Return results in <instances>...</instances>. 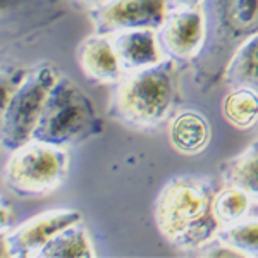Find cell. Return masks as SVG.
Segmentation results:
<instances>
[{
  "label": "cell",
  "instance_id": "10",
  "mask_svg": "<svg viewBox=\"0 0 258 258\" xmlns=\"http://www.w3.org/2000/svg\"><path fill=\"white\" fill-rule=\"evenodd\" d=\"M124 74L159 64L162 53L155 30H129L109 36Z\"/></svg>",
  "mask_w": 258,
  "mask_h": 258
},
{
  "label": "cell",
  "instance_id": "16",
  "mask_svg": "<svg viewBox=\"0 0 258 258\" xmlns=\"http://www.w3.org/2000/svg\"><path fill=\"white\" fill-rule=\"evenodd\" d=\"M224 119L236 129H249L258 124V91L231 88L222 100Z\"/></svg>",
  "mask_w": 258,
  "mask_h": 258
},
{
  "label": "cell",
  "instance_id": "12",
  "mask_svg": "<svg viewBox=\"0 0 258 258\" xmlns=\"http://www.w3.org/2000/svg\"><path fill=\"white\" fill-rule=\"evenodd\" d=\"M212 129L209 119L197 110H184L169 124V141L182 155H198L209 147Z\"/></svg>",
  "mask_w": 258,
  "mask_h": 258
},
{
  "label": "cell",
  "instance_id": "19",
  "mask_svg": "<svg viewBox=\"0 0 258 258\" xmlns=\"http://www.w3.org/2000/svg\"><path fill=\"white\" fill-rule=\"evenodd\" d=\"M215 236L238 249L243 256L258 258V222H238L220 227Z\"/></svg>",
  "mask_w": 258,
  "mask_h": 258
},
{
  "label": "cell",
  "instance_id": "20",
  "mask_svg": "<svg viewBox=\"0 0 258 258\" xmlns=\"http://www.w3.org/2000/svg\"><path fill=\"white\" fill-rule=\"evenodd\" d=\"M198 256L207 258H232V256H243L238 249L229 246L226 241H222L219 236H214L212 239L205 241L200 248H197Z\"/></svg>",
  "mask_w": 258,
  "mask_h": 258
},
{
  "label": "cell",
  "instance_id": "23",
  "mask_svg": "<svg viewBox=\"0 0 258 258\" xmlns=\"http://www.w3.org/2000/svg\"><path fill=\"white\" fill-rule=\"evenodd\" d=\"M7 220H9V212H7V207H6V203H4V207H2V232H6Z\"/></svg>",
  "mask_w": 258,
  "mask_h": 258
},
{
  "label": "cell",
  "instance_id": "7",
  "mask_svg": "<svg viewBox=\"0 0 258 258\" xmlns=\"http://www.w3.org/2000/svg\"><path fill=\"white\" fill-rule=\"evenodd\" d=\"M167 14L165 0H107L90 11L98 35L110 36L129 30H159Z\"/></svg>",
  "mask_w": 258,
  "mask_h": 258
},
{
  "label": "cell",
  "instance_id": "1",
  "mask_svg": "<svg viewBox=\"0 0 258 258\" xmlns=\"http://www.w3.org/2000/svg\"><path fill=\"white\" fill-rule=\"evenodd\" d=\"M203 43L191 60L193 83L207 93L222 81L229 60L258 35V0H202Z\"/></svg>",
  "mask_w": 258,
  "mask_h": 258
},
{
  "label": "cell",
  "instance_id": "2",
  "mask_svg": "<svg viewBox=\"0 0 258 258\" xmlns=\"http://www.w3.org/2000/svg\"><path fill=\"white\" fill-rule=\"evenodd\" d=\"M214 198L215 189L209 179L197 176L170 179L155 202L159 232L176 248H200L220 229L214 214Z\"/></svg>",
  "mask_w": 258,
  "mask_h": 258
},
{
  "label": "cell",
  "instance_id": "13",
  "mask_svg": "<svg viewBox=\"0 0 258 258\" xmlns=\"http://www.w3.org/2000/svg\"><path fill=\"white\" fill-rule=\"evenodd\" d=\"M220 174L226 186L243 189L258 202V140L251 141L234 159L224 162Z\"/></svg>",
  "mask_w": 258,
  "mask_h": 258
},
{
  "label": "cell",
  "instance_id": "18",
  "mask_svg": "<svg viewBox=\"0 0 258 258\" xmlns=\"http://www.w3.org/2000/svg\"><path fill=\"white\" fill-rule=\"evenodd\" d=\"M251 207V197L243 189L226 186V189L215 193L214 214L217 217L220 227H227L241 222Z\"/></svg>",
  "mask_w": 258,
  "mask_h": 258
},
{
  "label": "cell",
  "instance_id": "3",
  "mask_svg": "<svg viewBox=\"0 0 258 258\" xmlns=\"http://www.w3.org/2000/svg\"><path fill=\"white\" fill-rule=\"evenodd\" d=\"M176 103L174 60L122 74L110 103V115L136 129L160 126Z\"/></svg>",
  "mask_w": 258,
  "mask_h": 258
},
{
  "label": "cell",
  "instance_id": "17",
  "mask_svg": "<svg viewBox=\"0 0 258 258\" xmlns=\"http://www.w3.org/2000/svg\"><path fill=\"white\" fill-rule=\"evenodd\" d=\"M52 2L55 0H18L11 6V23L2 24V33L7 30H12L11 38L16 36H23V30L21 28L26 26V30L36 26H45V24L55 21L53 16L48 14H38V11H55L52 9Z\"/></svg>",
  "mask_w": 258,
  "mask_h": 258
},
{
  "label": "cell",
  "instance_id": "22",
  "mask_svg": "<svg viewBox=\"0 0 258 258\" xmlns=\"http://www.w3.org/2000/svg\"><path fill=\"white\" fill-rule=\"evenodd\" d=\"M76 2H80L81 6H86V7H90V9H93V7L102 6V4L107 2V0H76Z\"/></svg>",
  "mask_w": 258,
  "mask_h": 258
},
{
  "label": "cell",
  "instance_id": "9",
  "mask_svg": "<svg viewBox=\"0 0 258 258\" xmlns=\"http://www.w3.org/2000/svg\"><path fill=\"white\" fill-rule=\"evenodd\" d=\"M162 59L184 62L193 60L203 43V16L198 9L169 11L164 23L155 31Z\"/></svg>",
  "mask_w": 258,
  "mask_h": 258
},
{
  "label": "cell",
  "instance_id": "21",
  "mask_svg": "<svg viewBox=\"0 0 258 258\" xmlns=\"http://www.w3.org/2000/svg\"><path fill=\"white\" fill-rule=\"evenodd\" d=\"M202 0H165V7L169 11H184V9H198Z\"/></svg>",
  "mask_w": 258,
  "mask_h": 258
},
{
  "label": "cell",
  "instance_id": "14",
  "mask_svg": "<svg viewBox=\"0 0 258 258\" xmlns=\"http://www.w3.org/2000/svg\"><path fill=\"white\" fill-rule=\"evenodd\" d=\"M95 256V249L91 246L90 236L85 226L74 222L62 229L57 236L45 244L36 253L35 258H91Z\"/></svg>",
  "mask_w": 258,
  "mask_h": 258
},
{
  "label": "cell",
  "instance_id": "15",
  "mask_svg": "<svg viewBox=\"0 0 258 258\" xmlns=\"http://www.w3.org/2000/svg\"><path fill=\"white\" fill-rule=\"evenodd\" d=\"M222 81L231 88H249L258 91V35L239 47L227 64Z\"/></svg>",
  "mask_w": 258,
  "mask_h": 258
},
{
  "label": "cell",
  "instance_id": "11",
  "mask_svg": "<svg viewBox=\"0 0 258 258\" xmlns=\"http://www.w3.org/2000/svg\"><path fill=\"white\" fill-rule=\"evenodd\" d=\"M76 60L83 73L98 83H117L124 74L110 38L98 33H93L78 45Z\"/></svg>",
  "mask_w": 258,
  "mask_h": 258
},
{
  "label": "cell",
  "instance_id": "5",
  "mask_svg": "<svg viewBox=\"0 0 258 258\" xmlns=\"http://www.w3.org/2000/svg\"><path fill=\"white\" fill-rule=\"evenodd\" d=\"M69 153L64 147L30 140L11 152L4 167V186L19 198L47 197L68 177Z\"/></svg>",
  "mask_w": 258,
  "mask_h": 258
},
{
  "label": "cell",
  "instance_id": "8",
  "mask_svg": "<svg viewBox=\"0 0 258 258\" xmlns=\"http://www.w3.org/2000/svg\"><path fill=\"white\" fill-rule=\"evenodd\" d=\"M81 214L78 210L59 209L43 212L40 215H35L23 226L11 231L9 234H2V255L14 256V258H26L36 256L45 244L53 236H57L62 229L74 222H80Z\"/></svg>",
  "mask_w": 258,
  "mask_h": 258
},
{
  "label": "cell",
  "instance_id": "4",
  "mask_svg": "<svg viewBox=\"0 0 258 258\" xmlns=\"http://www.w3.org/2000/svg\"><path fill=\"white\" fill-rule=\"evenodd\" d=\"M102 131L91 100L69 78H59L50 90L31 140L55 147H73Z\"/></svg>",
  "mask_w": 258,
  "mask_h": 258
},
{
  "label": "cell",
  "instance_id": "6",
  "mask_svg": "<svg viewBox=\"0 0 258 258\" xmlns=\"http://www.w3.org/2000/svg\"><path fill=\"white\" fill-rule=\"evenodd\" d=\"M59 78L53 66L45 64L30 71L19 83L0 115V143L6 152H14L31 140L50 90Z\"/></svg>",
  "mask_w": 258,
  "mask_h": 258
}]
</instances>
